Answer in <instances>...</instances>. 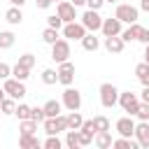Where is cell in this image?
<instances>
[{
	"label": "cell",
	"instance_id": "1f68e13d",
	"mask_svg": "<svg viewBox=\"0 0 149 149\" xmlns=\"http://www.w3.org/2000/svg\"><path fill=\"white\" fill-rule=\"evenodd\" d=\"M0 112H2V114H14V112H16V100L7 95V98L2 100V105H0Z\"/></svg>",
	"mask_w": 149,
	"mask_h": 149
},
{
	"label": "cell",
	"instance_id": "d590c367",
	"mask_svg": "<svg viewBox=\"0 0 149 149\" xmlns=\"http://www.w3.org/2000/svg\"><path fill=\"white\" fill-rule=\"evenodd\" d=\"M65 23L61 21V16L58 14H54V16H47V28H54V30H61Z\"/></svg>",
	"mask_w": 149,
	"mask_h": 149
},
{
	"label": "cell",
	"instance_id": "9f6ffc18",
	"mask_svg": "<svg viewBox=\"0 0 149 149\" xmlns=\"http://www.w3.org/2000/svg\"><path fill=\"white\" fill-rule=\"evenodd\" d=\"M109 149H112V147H109Z\"/></svg>",
	"mask_w": 149,
	"mask_h": 149
},
{
	"label": "cell",
	"instance_id": "f6af8a7d",
	"mask_svg": "<svg viewBox=\"0 0 149 149\" xmlns=\"http://www.w3.org/2000/svg\"><path fill=\"white\" fill-rule=\"evenodd\" d=\"M51 2L54 0H37V7L40 9H47V7H51Z\"/></svg>",
	"mask_w": 149,
	"mask_h": 149
},
{
	"label": "cell",
	"instance_id": "e575fe53",
	"mask_svg": "<svg viewBox=\"0 0 149 149\" xmlns=\"http://www.w3.org/2000/svg\"><path fill=\"white\" fill-rule=\"evenodd\" d=\"M93 123H95V130H98V133H100V130H109V119L102 116V114L93 116Z\"/></svg>",
	"mask_w": 149,
	"mask_h": 149
},
{
	"label": "cell",
	"instance_id": "603a6c76",
	"mask_svg": "<svg viewBox=\"0 0 149 149\" xmlns=\"http://www.w3.org/2000/svg\"><path fill=\"white\" fill-rule=\"evenodd\" d=\"M42 107H44V114H47V119H51V116H58V114H61V107H63V102H58V100H47Z\"/></svg>",
	"mask_w": 149,
	"mask_h": 149
},
{
	"label": "cell",
	"instance_id": "4fadbf2b",
	"mask_svg": "<svg viewBox=\"0 0 149 149\" xmlns=\"http://www.w3.org/2000/svg\"><path fill=\"white\" fill-rule=\"evenodd\" d=\"M116 133H119V137H133V133H135V121L130 119V116H121V119H116Z\"/></svg>",
	"mask_w": 149,
	"mask_h": 149
},
{
	"label": "cell",
	"instance_id": "484cf974",
	"mask_svg": "<svg viewBox=\"0 0 149 149\" xmlns=\"http://www.w3.org/2000/svg\"><path fill=\"white\" fill-rule=\"evenodd\" d=\"M19 130H21V135H35V130H37V121H33V119L19 121Z\"/></svg>",
	"mask_w": 149,
	"mask_h": 149
},
{
	"label": "cell",
	"instance_id": "d6a6232c",
	"mask_svg": "<svg viewBox=\"0 0 149 149\" xmlns=\"http://www.w3.org/2000/svg\"><path fill=\"white\" fill-rule=\"evenodd\" d=\"M65 147H81L79 144V130H65Z\"/></svg>",
	"mask_w": 149,
	"mask_h": 149
},
{
	"label": "cell",
	"instance_id": "30bf717a",
	"mask_svg": "<svg viewBox=\"0 0 149 149\" xmlns=\"http://www.w3.org/2000/svg\"><path fill=\"white\" fill-rule=\"evenodd\" d=\"M86 33H88V30L81 26V21H79V23L72 21V23H65V26H63V37H65V40H79V42H81Z\"/></svg>",
	"mask_w": 149,
	"mask_h": 149
},
{
	"label": "cell",
	"instance_id": "f5cc1de1",
	"mask_svg": "<svg viewBox=\"0 0 149 149\" xmlns=\"http://www.w3.org/2000/svg\"><path fill=\"white\" fill-rule=\"evenodd\" d=\"M105 2H116V0H105Z\"/></svg>",
	"mask_w": 149,
	"mask_h": 149
},
{
	"label": "cell",
	"instance_id": "60d3db41",
	"mask_svg": "<svg viewBox=\"0 0 149 149\" xmlns=\"http://www.w3.org/2000/svg\"><path fill=\"white\" fill-rule=\"evenodd\" d=\"M12 77V68L7 65V63H0V79L5 81V79H9Z\"/></svg>",
	"mask_w": 149,
	"mask_h": 149
},
{
	"label": "cell",
	"instance_id": "f35d334b",
	"mask_svg": "<svg viewBox=\"0 0 149 149\" xmlns=\"http://www.w3.org/2000/svg\"><path fill=\"white\" fill-rule=\"evenodd\" d=\"M79 144H81V147L93 144V135H91V133H86V130H79Z\"/></svg>",
	"mask_w": 149,
	"mask_h": 149
},
{
	"label": "cell",
	"instance_id": "d4e9b609",
	"mask_svg": "<svg viewBox=\"0 0 149 149\" xmlns=\"http://www.w3.org/2000/svg\"><path fill=\"white\" fill-rule=\"evenodd\" d=\"M14 42H16V35L12 30H2L0 33V49H12Z\"/></svg>",
	"mask_w": 149,
	"mask_h": 149
},
{
	"label": "cell",
	"instance_id": "ab89813d",
	"mask_svg": "<svg viewBox=\"0 0 149 149\" xmlns=\"http://www.w3.org/2000/svg\"><path fill=\"white\" fill-rule=\"evenodd\" d=\"M79 130H86V133H91L93 137H95V133H98V130H95V123H93V119H86V121H84V126H81Z\"/></svg>",
	"mask_w": 149,
	"mask_h": 149
},
{
	"label": "cell",
	"instance_id": "8d00e7d4",
	"mask_svg": "<svg viewBox=\"0 0 149 149\" xmlns=\"http://www.w3.org/2000/svg\"><path fill=\"white\" fill-rule=\"evenodd\" d=\"M140 121H149V102H140V109L135 114Z\"/></svg>",
	"mask_w": 149,
	"mask_h": 149
},
{
	"label": "cell",
	"instance_id": "277c9868",
	"mask_svg": "<svg viewBox=\"0 0 149 149\" xmlns=\"http://www.w3.org/2000/svg\"><path fill=\"white\" fill-rule=\"evenodd\" d=\"M42 126H44V133L47 135H58V133L68 130V114H58V116L44 119Z\"/></svg>",
	"mask_w": 149,
	"mask_h": 149
},
{
	"label": "cell",
	"instance_id": "ee69618b",
	"mask_svg": "<svg viewBox=\"0 0 149 149\" xmlns=\"http://www.w3.org/2000/svg\"><path fill=\"white\" fill-rule=\"evenodd\" d=\"M140 100H142V102H149V86H144V88H142V93H140Z\"/></svg>",
	"mask_w": 149,
	"mask_h": 149
},
{
	"label": "cell",
	"instance_id": "ac0fdd59",
	"mask_svg": "<svg viewBox=\"0 0 149 149\" xmlns=\"http://www.w3.org/2000/svg\"><path fill=\"white\" fill-rule=\"evenodd\" d=\"M112 149H142L135 137H116L112 142Z\"/></svg>",
	"mask_w": 149,
	"mask_h": 149
},
{
	"label": "cell",
	"instance_id": "bcb514c9",
	"mask_svg": "<svg viewBox=\"0 0 149 149\" xmlns=\"http://www.w3.org/2000/svg\"><path fill=\"white\" fill-rule=\"evenodd\" d=\"M26 2H28V0H9V5H12V7H23Z\"/></svg>",
	"mask_w": 149,
	"mask_h": 149
},
{
	"label": "cell",
	"instance_id": "5bb4252c",
	"mask_svg": "<svg viewBox=\"0 0 149 149\" xmlns=\"http://www.w3.org/2000/svg\"><path fill=\"white\" fill-rule=\"evenodd\" d=\"M133 137L140 142L142 149H149V121H140V123H135V133H133Z\"/></svg>",
	"mask_w": 149,
	"mask_h": 149
},
{
	"label": "cell",
	"instance_id": "8fae6325",
	"mask_svg": "<svg viewBox=\"0 0 149 149\" xmlns=\"http://www.w3.org/2000/svg\"><path fill=\"white\" fill-rule=\"evenodd\" d=\"M58 81L63 84V86H72V81H74V65L70 63V61H65V63H58Z\"/></svg>",
	"mask_w": 149,
	"mask_h": 149
},
{
	"label": "cell",
	"instance_id": "f546056e",
	"mask_svg": "<svg viewBox=\"0 0 149 149\" xmlns=\"http://www.w3.org/2000/svg\"><path fill=\"white\" fill-rule=\"evenodd\" d=\"M42 149H63V142L58 140V135H47V140L42 142Z\"/></svg>",
	"mask_w": 149,
	"mask_h": 149
},
{
	"label": "cell",
	"instance_id": "4dcf8cb0",
	"mask_svg": "<svg viewBox=\"0 0 149 149\" xmlns=\"http://www.w3.org/2000/svg\"><path fill=\"white\" fill-rule=\"evenodd\" d=\"M42 81H44L47 86H51V84H56V81H58V72H56V70H51V68H47V70H42Z\"/></svg>",
	"mask_w": 149,
	"mask_h": 149
},
{
	"label": "cell",
	"instance_id": "11a10c76",
	"mask_svg": "<svg viewBox=\"0 0 149 149\" xmlns=\"http://www.w3.org/2000/svg\"><path fill=\"white\" fill-rule=\"evenodd\" d=\"M128 2H133V0H128Z\"/></svg>",
	"mask_w": 149,
	"mask_h": 149
},
{
	"label": "cell",
	"instance_id": "7a4b0ae2",
	"mask_svg": "<svg viewBox=\"0 0 149 149\" xmlns=\"http://www.w3.org/2000/svg\"><path fill=\"white\" fill-rule=\"evenodd\" d=\"M119 88L114 86V84H109V81H105V84H100V105L102 107H114V105H119Z\"/></svg>",
	"mask_w": 149,
	"mask_h": 149
},
{
	"label": "cell",
	"instance_id": "f1b7e54d",
	"mask_svg": "<svg viewBox=\"0 0 149 149\" xmlns=\"http://www.w3.org/2000/svg\"><path fill=\"white\" fill-rule=\"evenodd\" d=\"M14 114L19 116V121H26V119H30V114H33V107H30V105H26V102H19Z\"/></svg>",
	"mask_w": 149,
	"mask_h": 149
},
{
	"label": "cell",
	"instance_id": "d6986e66",
	"mask_svg": "<svg viewBox=\"0 0 149 149\" xmlns=\"http://www.w3.org/2000/svg\"><path fill=\"white\" fill-rule=\"evenodd\" d=\"M140 30H142V26H140V23H130L128 28H123V30H121V40H123V42H133V40H137V37H140Z\"/></svg>",
	"mask_w": 149,
	"mask_h": 149
},
{
	"label": "cell",
	"instance_id": "7c38bea8",
	"mask_svg": "<svg viewBox=\"0 0 149 149\" xmlns=\"http://www.w3.org/2000/svg\"><path fill=\"white\" fill-rule=\"evenodd\" d=\"M102 35L105 37H114V35H121L123 30V23L116 19V16H109V19H102Z\"/></svg>",
	"mask_w": 149,
	"mask_h": 149
},
{
	"label": "cell",
	"instance_id": "7bdbcfd3",
	"mask_svg": "<svg viewBox=\"0 0 149 149\" xmlns=\"http://www.w3.org/2000/svg\"><path fill=\"white\" fill-rule=\"evenodd\" d=\"M137 42H142V44H149V28H142V30H140V37H137Z\"/></svg>",
	"mask_w": 149,
	"mask_h": 149
},
{
	"label": "cell",
	"instance_id": "7402d4cb",
	"mask_svg": "<svg viewBox=\"0 0 149 149\" xmlns=\"http://www.w3.org/2000/svg\"><path fill=\"white\" fill-rule=\"evenodd\" d=\"M81 47H84L86 51H98L100 40L95 37V33H86V35H84V40H81Z\"/></svg>",
	"mask_w": 149,
	"mask_h": 149
},
{
	"label": "cell",
	"instance_id": "c3c4849f",
	"mask_svg": "<svg viewBox=\"0 0 149 149\" xmlns=\"http://www.w3.org/2000/svg\"><path fill=\"white\" fill-rule=\"evenodd\" d=\"M74 7H81V5H86V0H70Z\"/></svg>",
	"mask_w": 149,
	"mask_h": 149
},
{
	"label": "cell",
	"instance_id": "681fc988",
	"mask_svg": "<svg viewBox=\"0 0 149 149\" xmlns=\"http://www.w3.org/2000/svg\"><path fill=\"white\" fill-rule=\"evenodd\" d=\"M144 63H149V44H144Z\"/></svg>",
	"mask_w": 149,
	"mask_h": 149
},
{
	"label": "cell",
	"instance_id": "2e32d148",
	"mask_svg": "<svg viewBox=\"0 0 149 149\" xmlns=\"http://www.w3.org/2000/svg\"><path fill=\"white\" fill-rule=\"evenodd\" d=\"M112 133L109 130H100V133H95V137H93V144L98 147V149H109L112 147Z\"/></svg>",
	"mask_w": 149,
	"mask_h": 149
},
{
	"label": "cell",
	"instance_id": "e0dca14e",
	"mask_svg": "<svg viewBox=\"0 0 149 149\" xmlns=\"http://www.w3.org/2000/svg\"><path fill=\"white\" fill-rule=\"evenodd\" d=\"M19 149H42L37 135H19Z\"/></svg>",
	"mask_w": 149,
	"mask_h": 149
},
{
	"label": "cell",
	"instance_id": "816d5d0a",
	"mask_svg": "<svg viewBox=\"0 0 149 149\" xmlns=\"http://www.w3.org/2000/svg\"><path fill=\"white\" fill-rule=\"evenodd\" d=\"M68 149H81V147H68Z\"/></svg>",
	"mask_w": 149,
	"mask_h": 149
},
{
	"label": "cell",
	"instance_id": "3957f363",
	"mask_svg": "<svg viewBox=\"0 0 149 149\" xmlns=\"http://www.w3.org/2000/svg\"><path fill=\"white\" fill-rule=\"evenodd\" d=\"M140 102H142V100H140L137 93H133V91H121V93H119V105H121L123 112H128V116H135V114H137Z\"/></svg>",
	"mask_w": 149,
	"mask_h": 149
},
{
	"label": "cell",
	"instance_id": "836d02e7",
	"mask_svg": "<svg viewBox=\"0 0 149 149\" xmlns=\"http://www.w3.org/2000/svg\"><path fill=\"white\" fill-rule=\"evenodd\" d=\"M19 65H23V68H28V70H33V65L37 63V58L33 56V54H23V56H19V61H16Z\"/></svg>",
	"mask_w": 149,
	"mask_h": 149
},
{
	"label": "cell",
	"instance_id": "db71d44e",
	"mask_svg": "<svg viewBox=\"0 0 149 149\" xmlns=\"http://www.w3.org/2000/svg\"><path fill=\"white\" fill-rule=\"evenodd\" d=\"M54 2H63V0H54Z\"/></svg>",
	"mask_w": 149,
	"mask_h": 149
},
{
	"label": "cell",
	"instance_id": "74e56055",
	"mask_svg": "<svg viewBox=\"0 0 149 149\" xmlns=\"http://www.w3.org/2000/svg\"><path fill=\"white\" fill-rule=\"evenodd\" d=\"M30 119H33V121H37V123H42V121L47 119V114H44V107H33V114H30Z\"/></svg>",
	"mask_w": 149,
	"mask_h": 149
},
{
	"label": "cell",
	"instance_id": "4316f807",
	"mask_svg": "<svg viewBox=\"0 0 149 149\" xmlns=\"http://www.w3.org/2000/svg\"><path fill=\"white\" fill-rule=\"evenodd\" d=\"M58 40H61V37H58V30H54V28H44V30H42V42H47L49 47L56 44Z\"/></svg>",
	"mask_w": 149,
	"mask_h": 149
},
{
	"label": "cell",
	"instance_id": "9c48e42d",
	"mask_svg": "<svg viewBox=\"0 0 149 149\" xmlns=\"http://www.w3.org/2000/svg\"><path fill=\"white\" fill-rule=\"evenodd\" d=\"M56 14L61 16L63 23H72L77 19V7L70 0H63V2H56Z\"/></svg>",
	"mask_w": 149,
	"mask_h": 149
},
{
	"label": "cell",
	"instance_id": "ba28073f",
	"mask_svg": "<svg viewBox=\"0 0 149 149\" xmlns=\"http://www.w3.org/2000/svg\"><path fill=\"white\" fill-rule=\"evenodd\" d=\"M81 26H84L88 33L100 30V28H102V16H100V12H95V9H86V12L81 14Z\"/></svg>",
	"mask_w": 149,
	"mask_h": 149
},
{
	"label": "cell",
	"instance_id": "83f0119b",
	"mask_svg": "<svg viewBox=\"0 0 149 149\" xmlns=\"http://www.w3.org/2000/svg\"><path fill=\"white\" fill-rule=\"evenodd\" d=\"M12 77H14V79H19V81H26V79H28V77H30V70H28V68H23V65H19V63H16V65H14V68H12Z\"/></svg>",
	"mask_w": 149,
	"mask_h": 149
},
{
	"label": "cell",
	"instance_id": "9a60e30c",
	"mask_svg": "<svg viewBox=\"0 0 149 149\" xmlns=\"http://www.w3.org/2000/svg\"><path fill=\"white\" fill-rule=\"evenodd\" d=\"M105 49L109 54H121L126 49V42L121 40V35H114V37H105Z\"/></svg>",
	"mask_w": 149,
	"mask_h": 149
},
{
	"label": "cell",
	"instance_id": "7dc6e473",
	"mask_svg": "<svg viewBox=\"0 0 149 149\" xmlns=\"http://www.w3.org/2000/svg\"><path fill=\"white\" fill-rule=\"evenodd\" d=\"M140 9L142 12H149V0H140Z\"/></svg>",
	"mask_w": 149,
	"mask_h": 149
},
{
	"label": "cell",
	"instance_id": "5b68a950",
	"mask_svg": "<svg viewBox=\"0 0 149 149\" xmlns=\"http://www.w3.org/2000/svg\"><path fill=\"white\" fill-rule=\"evenodd\" d=\"M61 102H63V107L68 112H79V107H81V93L77 88H72V86H65Z\"/></svg>",
	"mask_w": 149,
	"mask_h": 149
},
{
	"label": "cell",
	"instance_id": "cb8c5ba5",
	"mask_svg": "<svg viewBox=\"0 0 149 149\" xmlns=\"http://www.w3.org/2000/svg\"><path fill=\"white\" fill-rule=\"evenodd\" d=\"M84 121H86V119H84L79 112H70V114H68V130H79V128L84 126Z\"/></svg>",
	"mask_w": 149,
	"mask_h": 149
},
{
	"label": "cell",
	"instance_id": "44dd1931",
	"mask_svg": "<svg viewBox=\"0 0 149 149\" xmlns=\"http://www.w3.org/2000/svg\"><path fill=\"white\" fill-rule=\"evenodd\" d=\"M135 77L140 79V84L142 86H149V63H137L135 65Z\"/></svg>",
	"mask_w": 149,
	"mask_h": 149
},
{
	"label": "cell",
	"instance_id": "6da1fadb",
	"mask_svg": "<svg viewBox=\"0 0 149 149\" xmlns=\"http://www.w3.org/2000/svg\"><path fill=\"white\" fill-rule=\"evenodd\" d=\"M114 16L121 21V23H137V19H140V9L135 7V5H130V2H123V5H116V12H114Z\"/></svg>",
	"mask_w": 149,
	"mask_h": 149
},
{
	"label": "cell",
	"instance_id": "f907efd6",
	"mask_svg": "<svg viewBox=\"0 0 149 149\" xmlns=\"http://www.w3.org/2000/svg\"><path fill=\"white\" fill-rule=\"evenodd\" d=\"M5 98H7V93H5V88L0 86V105H2V100H5Z\"/></svg>",
	"mask_w": 149,
	"mask_h": 149
},
{
	"label": "cell",
	"instance_id": "52a82bcc",
	"mask_svg": "<svg viewBox=\"0 0 149 149\" xmlns=\"http://www.w3.org/2000/svg\"><path fill=\"white\" fill-rule=\"evenodd\" d=\"M70 56H72L70 40H58L56 44H51V58L56 63H65V61H70Z\"/></svg>",
	"mask_w": 149,
	"mask_h": 149
},
{
	"label": "cell",
	"instance_id": "b9f144b4",
	"mask_svg": "<svg viewBox=\"0 0 149 149\" xmlns=\"http://www.w3.org/2000/svg\"><path fill=\"white\" fill-rule=\"evenodd\" d=\"M102 5H105V0H86V7L88 9H95V12H100Z\"/></svg>",
	"mask_w": 149,
	"mask_h": 149
},
{
	"label": "cell",
	"instance_id": "8992f818",
	"mask_svg": "<svg viewBox=\"0 0 149 149\" xmlns=\"http://www.w3.org/2000/svg\"><path fill=\"white\" fill-rule=\"evenodd\" d=\"M2 88H5V93H7L9 98H14V100H21V98H26V95H28V91H26L23 81H19V79H14V77L5 79V81H2Z\"/></svg>",
	"mask_w": 149,
	"mask_h": 149
},
{
	"label": "cell",
	"instance_id": "ffe728a7",
	"mask_svg": "<svg viewBox=\"0 0 149 149\" xmlns=\"http://www.w3.org/2000/svg\"><path fill=\"white\" fill-rule=\"evenodd\" d=\"M5 21L12 23V26H19V23L23 21V12H21V7H9V9L5 12Z\"/></svg>",
	"mask_w": 149,
	"mask_h": 149
}]
</instances>
